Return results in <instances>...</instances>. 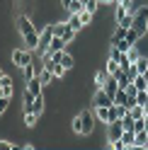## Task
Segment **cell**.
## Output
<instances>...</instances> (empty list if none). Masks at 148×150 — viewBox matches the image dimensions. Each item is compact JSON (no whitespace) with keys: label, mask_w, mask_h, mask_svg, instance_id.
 Returning <instances> with one entry per match:
<instances>
[{"label":"cell","mask_w":148,"mask_h":150,"mask_svg":"<svg viewBox=\"0 0 148 150\" xmlns=\"http://www.w3.org/2000/svg\"><path fill=\"white\" fill-rule=\"evenodd\" d=\"M95 111H88V109H83L78 116H73V133H78V136H90L92 131H95Z\"/></svg>","instance_id":"cell-1"},{"label":"cell","mask_w":148,"mask_h":150,"mask_svg":"<svg viewBox=\"0 0 148 150\" xmlns=\"http://www.w3.org/2000/svg\"><path fill=\"white\" fill-rule=\"evenodd\" d=\"M10 61H12L15 68H20V70H22L24 65H29V63L34 61V51H32V49H27V46H22V49H12Z\"/></svg>","instance_id":"cell-2"},{"label":"cell","mask_w":148,"mask_h":150,"mask_svg":"<svg viewBox=\"0 0 148 150\" xmlns=\"http://www.w3.org/2000/svg\"><path fill=\"white\" fill-rule=\"evenodd\" d=\"M131 29H134L138 36H141V39L148 34V5H143L141 10L134 15V27H131Z\"/></svg>","instance_id":"cell-3"},{"label":"cell","mask_w":148,"mask_h":150,"mask_svg":"<svg viewBox=\"0 0 148 150\" xmlns=\"http://www.w3.org/2000/svg\"><path fill=\"white\" fill-rule=\"evenodd\" d=\"M53 34H56V36H63V39H66V44H70V41L78 36V29H73L68 20H66V22L58 20V22H53Z\"/></svg>","instance_id":"cell-4"},{"label":"cell","mask_w":148,"mask_h":150,"mask_svg":"<svg viewBox=\"0 0 148 150\" xmlns=\"http://www.w3.org/2000/svg\"><path fill=\"white\" fill-rule=\"evenodd\" d=\"M15 27H17V34H20V36H27V34L36 32V27H34L29 15H17L15 17Z\"/></svg>","instance_id":"cell-5"},{"label":"cell","mask_w":148,"mask_h":150,"mask_svg":"<svg viewBox=\"0 0 148 150\" xmlns=\"http://www.w3.org/2000/svg\"><path fill=\"white\" fill-rule=\"evenodd\" d=\"M112 104H114V97L105 87H97V92L92 95V107H112Z\"/></svg>","instance_id":"cell-6"},{"label":"cell","mask_w":148,"mask_h":150,"mask_svg":"<svg viewBox=\"0 0 148 150\" xmlns=\"http://www.w3.org/2000/svg\"><path fill=\"white\" fill-rule=\"evenodd\" d=\"M124 124H122V119H117V121H112V124H107V140L112 143V140H119L122 138V133H124Z\"/></svg>","instance_id":"cell-7"},{"label":"cell","mask_w":148,"mask_h":150,"mask_svg":"<svg viewBox=\"0 0 148 150\" xmlns=\"http://www.w3.org/2000/svg\"><path fill=\"white\" fill-rule=\"evenodd\" d=\"M0 95H5V97H12V78L7 73L0 75Z\"/></svg>","instance_id":"cell-8"},{"label":"cell","mask_w":148,"mask_h":150,"mask_svg":"<svg viewBox=\"0 0 148 150\" xmlns=\"http://www.w3.org/2000/svg\"><path fill=\"white\" fill-rule=\"evenodd\" d=\"M66 39L63 36H53L51 39V44H49V49H46V53H56V51H66Z\"/></svg>","instance_id":"cell-9"},{"label":"cell","mask_w":148,"mask_h":150,"mask_svg":"<svg viewBox=\"0 0 148 150\" xmlns=\"http://www.w3.org/2000/svg\"><path fill=\"white\" fill-rule=\"evenodd\" d=\"M24 85H27V92H29V95H41V90H44V82L39 80V78H32V80H27L24 82Z\"/></svg>","instance_id":"cell-10"},{"label":"cell","mask_w":148,"mask_h":150,"mask_svg":"<svg viewBox=\"0 0 148 150\" xmlns=\"http://www.w3.org/2000/svg\"><path fill=\"white\" fill-rule=\"evenodd\" d=\"M126 34H129V29H126V27H122V24H117L114 27V32H112V36H109V44H119V41H122V39H126Z\"/></svg>","instance_id":"cell-11"},{"label":"cell","mask_w":148,"mask_h":150,"mask_svg":"<svg viewBox=\"0 0 148 150\" xmlns=\"http://www.w3.org/2000/svg\"><path fill=\"white\" fill-rule=\"evenodd\" d=\"M39 119H41V116L36 114V111H22V121H24V126H27V128H34Z\"/></svg>","instance_id":"cell-12"},{"label":"cell","mask_w":148,"mask_h":150,"mask_svg":"<svg viewBox=\"0 0 148 150\" xmlns=\"http://www.w3.org/2000/svg\"><path fill=\"white\" fill-rule=\"evenodd\" d=\"M122 143L126 148H136V131H124L122 133Z\"/></svg>","instance_id":"cell-13"},{"label":"cell","mask_w":148,"mask_h":150,"mask_svg":"<svg viewBox=\"0 0 148 150\" xmlns=\"http://www.w3.org/2000/svg\"><path fill=\"white\" fill-rule=\"evenodd\" d=\"M44 109H46V99H44V95H36L34 97V104H32V111H36V114H44Z\"/></svg>","instance_id":"cell-14"},{"label":"cell","mask_w":148,"mask_h":150,"mask_svg":"<svg viewBox=\"0 0 148 150\" xmlns=\"http://www.w3.org/2000/svg\"><path fill=\"white\" fill-rule=\"evenodd\" d=\"M102 87H105V90L109 92V95H112V97H114V95H117V92H119V82H117V78H114V75H109V80L105 82V85H102Z\"/></svg>","instance_id":"cell-15"},{"label":"cell","mask_w":148,"mask_h":150,"mask_svg":"<svg viewBox=\"0 0 148 150\" xmlns=\"http://www.w3.org/2000/svg\"><path fill=\"white\" fill-rule=\"evenodd\" d=\"M95 116L102 124H109V107H95Z\"/></svg>","instance_id":"cell-16"},{"label":"cell","mask_w":148,"mask_h":150,"mask_svg":"<svg viewBox=\"0 0 148 150\" xmlns=\"http://www.w3.org/2000/svg\"><path fill=\"white\" fill-rule=\"evenodd\" d=\"M126 102H129V92L124 90V87H119V92L114 95V104H122V107H126ZM129 109V107H126Z\"/></svg>","instance_id":"cell-17"},{"label":"cell","mask_w":148,"mask_h":150,"mask_svg":"<svg viewBox=\"0 0 148 150\" xmlns=\"http://www.w3.org/2000/svg\"><path fill=\"white\" fill-rule=\"evenodd\" d=\"M105 70H107L109 75H117L119 70H122V68H119V61H114L112 56H109V58H107V63H105Z\"/></svg>","instance_id":"cell-18"},{"label":"cell","mask_w":148,"mask_h":150,"mask_svg":"<svg viewBox=\"0 0 148 150\" xmlns=\"http://www.w3.org/2000/svg\"><path fill=\"white\" fill-rule=\"evenodd\" d=\"M126 15H129V7L126 5H114V22H122Z\"/></svg>","instance_id":"cell-19"},{"label":"cell","mask_w":148,"mask_h":150,"mask_svg":"<svg viewBox=\"0 0 148 150\" xmlns=\"http://www.w3.org/2000/svg\"><path fill=\"white\" fill-rule=\"evenodd\" d=\"M146 143H148V128L136 131V148H146Z\"/></svg>","instance_id":"cell-20"},{"label":"cell","mask_w":148,"mask_h":150,"mask_svg":"<svg viewBox=\"0 0 148 150\" xmlns=\"http://www.w3.org/2000/svg\"><path fill=\"white\" fill-rule=\"evenodd\" d=\"M134 68L138 70V75H146V73H148V58H146V56H141V58L134 63Z\"/></svg>","instance_id":"cell-21"},{"label":"cell","mask_w":148,"mask_h":150,"mask_svg":"<svg viewBox=\"0 0 148 150\" xmlns=\"http://www.w3.org/2000/svg\"><path fill=\"white\" fill-rule=\"evenodd\" d=\"M114 78H117V82H119V87H129V85H131V78L126 75V70H119Z\"/></svg>","instance_id":"cell-22"},{"label":"cell","mask_w":148,"mask_h":150,"mask_svg":"<svg viewBox=\"0 0 148 150\" xmlns=\"http://www.w3.org/2000/svg\"><path fill=\"white\" fill-rule=\"evenodd\" d=\"M83 10H85V3H80V0H73V3L68 5V15H78V12H83Z\"/></svg>","instance_id":"cell-23"},{"label":"cell","mask_w":148,"mask_h":150,"mask_svg":"<svg viewBox=\"0 0 148 150\" xmlns=\"http://www.w3.org/2000/svg\"><path fill=\"white\" fill-rule=\"evenodd\" d=\"M107 80H109V73H107L105 68L95 73V85H97V87H102V85H105V82H107Z\"/></svg>","instance_id":"cell-24"},{"label":"cell","mask_w":148,"mask_h":150,"mask_svg":"<svg viewBox=\"0 0 148 150\" xmlns=\"http://www.w3.org/2000/svg\"><path fill=\"white\" fill-rule=\"evenodd\" d=\"M78 15H80V22H83V27H90V24H92V17H95V12H90L88 7H85L83 12H78Z\"/></svg>","instance_id":"cell-25"},{"label":"cell","mask_w":148,"mask_h":150,"mask_svg":"<svg viewBox=\"0 0 148 150\" xmlns=\"http://www.w3.org/2000/svg\"><path fill=\"white\" fill-rule=\"evenodd\" d=\"M51 73H53V78H58V80H61V78H66L68 68H63L61 63H53V65H51Z\"/></svg>","instance_id":"cell-26"},{"label":"cell","mask_w":148,"mask_h":150,"mask_svg":"<svg viewBox=\"0 0 148 150\" xmlns=\"http://www.w3.org/2000/svg\"><path fill=\"white\" fill-rule=\"evenodd\" d=\"M39 80L44 82V87H49V85H51V80H53V73H51L49 68H44V70L39 73Z\"/></svg>","instance_id":"cell-27"},{"label":"cell","mask_w":148,"mask_h":150,"mask_svg":"<svg viewBox=\"0 0 148 150\" xmlns=\"http://www.w3.org/2000/svg\"><path fill=\"white\" fill-rule=\"evenodd\" d=\"M134 85L138 87V92H141V90H148V78H146V75H136V78H134Z\"/></svg>","instance_id":"cell-28"},{"label":"cell","mask_w":148,"mask_h":150,"mask_svg":"<svg viewBox=\"0 0 148 150\" xmlns=\"http://www.w3.org/2000/svg\"><path fill=\"white\" fill-rule=\"evenodd\" d=\"M129 114H131L134 119H143V116H146V109H143L141 104H136V107H131V109H129Z\"/></svg>","instance_id":"cell-29"},{"label":"cell","mask_w":148,"mask_h":150,"mask_svg":"<svg viewBox=\"0 0 148 150\" xmlns=\"http://www.w3.org/2000/svg\"><path fill=\"white\" fill-rule=\"evenodd\" d=\"M119 68H122V70H126V68H131V58H129V53H122V56H119Z\"/></svg>","instance_id":"cell-30"},{"label":"cell","mask_w":148,"mask_h":150,"mask_svg":"<svg viewBox=\"0 0 148 150\" xmlns=\"http://www.w3.org/2000/svg\"><path fill=\"white\" fill-rule=\"evenodd\" d=\"M68 22H70V27H73V29H85V27H83V22H80V15H70L68 17Z\"/></svg>","instance_id":"cell-31"},{"label":"cell","mask_w":148,"mask_h":150,"mask_svg":"<svg viewBox=\"0 0 148 150\" xmlns=\"http://www.w3.org/2000/svg\"><path fill=\"white\" fill-rule=\"evenodd\" d=\"M10 99H12V97L0 95V114H7V109H10Z\"/></svg>","instance_id":"cell-32"},{"label":"cell","mask_w":148,"mask_h":150,"mask_svg":"<svg viewBox=\"0 0 148 150\" xmlns=\"http://www.w3.org/2000/svg\"><path fill=\"white\" fill-rule=\"evenodd\" d=\"M122 124H124V128H126V131H134V124H136V119H134L131 114H126V116L122 119Z\"/></svg>","instance_id":"cell-33"},{"label":"cell","mask_w":148,"mask_h":150,"mask_svg":"<svg viewBox=\"0 0 148 150\" xmlns=\"http://www.w3.org/2000/svg\"><path fill=\"white\" fill-rule=\"evenodd\" d=\"M100 5H102L100 0H88V3H85V7H88L90 12H97V10H100Z\"/></svg>","instance_id":"cell-34"},{"label":"cell","mask_w":148,"mask_h":150,"mask_svg":"<svg viewBox=\"0 0 148 150\" xmlns=\"http://www.w3.org/2000/svg\"><path fill=\"white\" fill-rule=\"evenodd\" d=\"M0 145H3L5 150H17V148H20V145H15V143H10V140H5V138L0 140Z\"/></svg>","instance_id":"cell-35"},{"label":"cell","mask_w":148,"mask_h":150,"mask_svg":"<svg viewBox=\"0 0 148 150\" xmlns=\"http://www.w3.org/2000/svg\"><path fill=\"white\" fill-rule=\"evenodd\" d=\"M58 3H61V7H63V10H68V5L73 3V0H58Z\"/></svg>","instance_id":"cell-36"},{"label":"cell","mask_w":148,"mask_h":150,"mask_svg":"<svg viewBox=\"0 0 148 150\" xmlns=\"http://www.w3.org/2000/svg\"><path fill=\"white\" fill-rule=\"evenodd\" d=\"M100 3H102V5H114L117 0H100Z\"/></svg>","instance_id":"cell-37"},{"label":"cell","mask_w":148,"mask_h":150,"mask_svg":"<svg viewBox=\"0 0 148 150\" xmlns=\"http://www.w3.org/2000/svg\"><path fill=\"white\" fill-rule=\"evenodd\" d=\"M143 119H146V128H148V114H146V116H143Z\"/></svg>","instance_id":"cell-38"},{"label":"cell","mask_w":148,"mask_h":150,"mask_svg":"<svg viewBox=\"0 0 148 150\" xmlns=\"http://www.w3.org/2000/svg\"><path fill=\"white\" fill-rule=\"evenodd\" d=\"M80 3H88V0H80Z\"/></svg>","instance_id":"cell-39"},{"label":"cell","mask_w":148,"mask_h":150,"mask_svg":"<svg viewBox=\"0 0 148 150\" xmlns=\"http://www.w3.org/2000/svg\"><path fill=\"white\" fill-rule=\"evenodd\" d=\"M146 78H148V73H146Z\"/></svg>","instance_id":"cell-40"},{"label":"cell","mask_w":148,"mask_h":150,"mask_svg":"<svg viewBox=\"0 0 148 150\" xmlns=\"http://www.w3.org/2000/svg\"><path fill=\"white\" fill-rule=\"evenodd\" d=\"M146 148H148V143H146Z\"/></svg>","instance_id":"cell-41"}]
</instances>
